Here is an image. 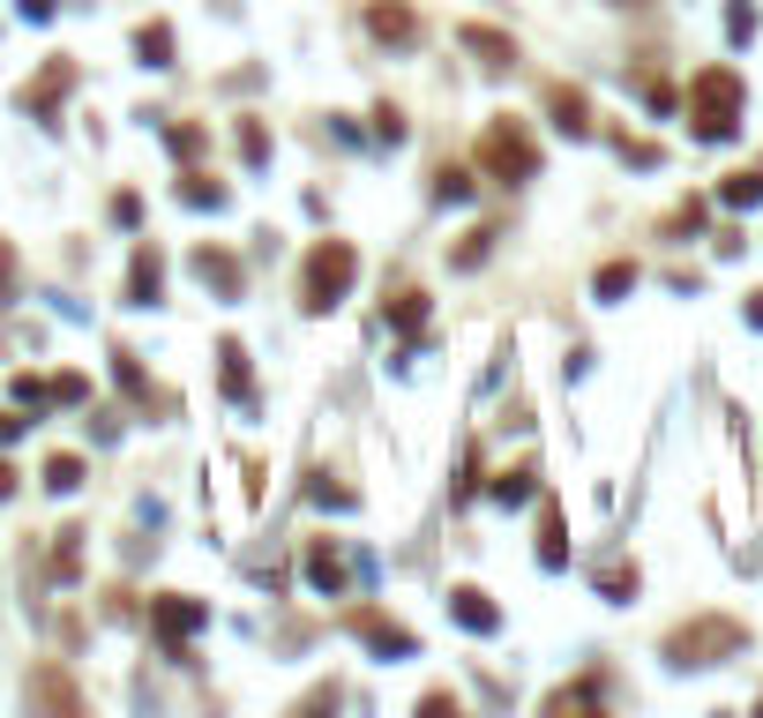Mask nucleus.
<instances>
[{"label": "nucleus", "instance_id": "nucleus-6", "mask_svg": "<svg viewBox=\"0 0 763 718\" xmlns=\"http://www.w3.org/2000/svg\"><path fill=\"white\" fill-rule=\"evenodd\" d=\"M352 629L367 636L382 659H412V651H420V636H412V629H397V622H389V614H375V606H360V614H352Z\"/></svg>", "mask_w": 763, "mask_h": 718}, {"label": "nucleus", "instance_id": "nucleus-30", "mask_svg": "<svg viewBox=\"0 0 763 718\" xmlns=\"http://www.w3.org/2000/svg\"><path fill=\"white\" fill-rule=\"evenodd\" d=\"M0 299H15V248L0 240Z\"/></svg>", "mask_w": 763, "mask_h": 718}, {"label": "nucleus", "instance_id": "nucleus-20", "mask_svg": "<svg viewBox=\"0 0 763 718\" xmlns=\"http://www.w3.org/2000/svg\"><path fill=\"white\" fill-rule=\"evenodd\" d=\"M719 195L733 203V210H749V203H763V172H733V180H726Z\"/></svg>", "mask_w": 763, "mask_h": 718}, {"label": "nucleus", "instance_id": "nucleus-8", "mask_svg": "<svg viewBox=\"0 0 763 718\" xmlns=\"http://www.w3.org/2000/svg\"><path fill=\"white\" fill-rule=\"evenodd\" d=\"M187 262H195V277H203L217 299H240V285H248V277H240V262H232L225 248H195Z\"/></svg>", "mask_w": 763, "mask_h": 718}, {"label": "nucleus", "instance_id": "nucleus-26", "mask_svg": "<svg viewBox=\"0 0 763 718\" xmlns=\"http://www.w3.org/2000/svg\"><path fill=\"white\" fill-rule=\"evenodd\" d=\"M172 158H203V127H172Z\"/></svg>", "mask_w": 763, "mask_h": 718}, {"label": "nucleus", "instance_id": "nucleus-1", "mask_svg": "<svg viewBox=\"0 0 763 718\" xmlns=\"http://www.w3.org/2000/svg\"><path fill=\"white\" fill-rule=\"evenodd\" d=\"M352 277H360V248H352V240H315L307 270H299V307H307V315H330Z\"/></svg>", "mask_w": 763, "mask_h": 718}, {"label": "nucleus", "instance_id": "nucleus-15", "mask_svg": "<svg viewBox=\"0 0 763 718\" xmlns=\"http://www.w3.org/2000/svg\"><path fill=\"white\" fill-rule=\"evenodd\" d=\"M45 487H53V494H76V487H83V457H76V449H53V457H45Z\"/></svg>", "mask_w": 763, "mask_h": 718}, {"label": "nucleus", "instance_id": "nucleus-18", "mask_svg": "<svg viewBox=\"0 0 763 718\" xmlns=\"http://www.w3.org/2000/svg\"><path fill=\"white\" fill-rule=\"evenodd\" d=\"M180 203H195V210H217V203H225V187H217L210 172H180Z\"/></svg>", "mask_w": 763, "mask_h": 718}, {"label": "nucleus", "instance_id": "nucleus-23", "mask_svg": "<svg viewBox=\"0 0 763 718\" xmlns=\"http://www.w3.org/2000/svg\"><path fill=\"white\" fill-rule=\"evenodd\" d=\"M45 397H53V404H83L90 381H83V375H53V381H45Z\"/></svg>", "mask_w": 763, "mask_h": 718}, {"label": "nucleus", "instance_id": "nucleus-17", "mask_svg": "<svg viewBox=\"0 0 763 718\" xmlns=\"http://www.w3.org/2000/svg\"><path fill=\"white\" fill-rule=\"evenodd\" d=\"M135 53H143V68H172V31L166 23H143V31H135Z\"/></svg>", "mask_w": 763, "mask_h": 718}, {"label": "nucleus", "instance_id": "nucleus-19", "mask_svg": "<svg viewBox=\"0 0 763 718\" xmlns=\"http://www.w3.org/2000/svg\"><path fill=\"white\" fill-rule=\"evenodd\" d=\"M217 360H225V397H248V352H240V344H232V338H225V344H217Z\"/></svg>", "mask_w": 763, "mask_h": 718}, {"label": "nucleus", "instance_id": "nucleus-29", "mask_svg": "<svg viewBox=\"0 0 763 718\" xmlns=\"http://www.w3.org/2000/svg\"><path fill=\"white\" fill-rule=\"evenodd\" d=\"M15 404H23V412H31V404H45V381L38 375H15Z\"/></svg>", "mask_w": 763, "mask_h": 718}, {"label": "nucleus", "instance_id": "nucleus-32", "mask_svg": "<svg viewBox=\"0 0 763 718\" xmlns=\"http://www.w3.org/2000/svg\"><path fill=\"white\" fill-rule=\"evenodd\" d=\"M8 494H15V465L0 457V502H8Z\"/></svg>", "mask_w": 763, "mask_h": 718}, {"label": "nucleus", "instance_id": "nucleus-25", "mask_svg": "<svg viewBox=\"0 0 763 718\" xmlns=\"http://www.w3.org/2000/svg\"><path fill=\"white\" fill-rule=\"evenodd\" d=\"M31 696H38V704H76V688H68V681H53V674H38Z\"/></svg>", "mask_w": 763, "mask_h": 718}, {"label": "nucleus", "instance_id": "nucleus-4", "mask_svg": "<svg viewBox=\"0 0 763 718\" xmlns=\"http://www.w3.org/2000/svg\"><path fill=\"white\" fill-rule=\"evenodd\" d=\"M719 651H741V629H733V622H688V629H674V643H667L674 666H711Z\"/></svg>", "mask_w": 763, "mask_h": 718}, {"label": "nucleus", "instance_id": "nucleus-10", "mask_svg": "<svg viewBox=\"0 0 763 718\" xmlns=\"http://www.w3.org/2000/svg\"><path fill=\"white\" fill-rule=\"evenodd\" d=\"M465 53L479 60V68H516V38H502V31H479V23H465Z\"/></svg>", "mask_w": 763, "mask_h": 718}, {"label": "nucleus", "instance_id": "nucleus-22", "mask_svg": "<svg viewBox=\"0 0 763 718\" xmlns=\"http://www.w3.org/2000/svg\"><path fill=\"white\" fill-rule=\"evenodd\" d=\"M629 285H636V270H629V262H606V270H599V299H622Z\"/></svg>", "mask_w": 763, "mask_h": 718}, {"label": "nucleus", "instance_id": "nucleus-33", "mask_svg": "<svg viewBox=\"0 0 763 718\" xmlns=\"http://www.w3.org/2000/svg\"><path fill=\"white\" fill-rule=\"evenodd\" d=\"M23 15H38V23H45V15H53V0H23Z\"/></svg>", "mask_w": 763, "mask_h": 718}, {"label": "nucleus", "instance_id": "nucleus-7", "mask_svg": "<svg viewBox=\"0 0 763 718\" xmlns=\"http://www.w3.org/2000/svg\"><path fill=\"white\" fill-rule=\"evenodd\" d=\"M367 31H375L382 45H412L420 38V15H412L405 0H367Z\"/></svg>", "mask_w": 763, "mask_h": 718}, {"label": "nucleus", "instance_id": "nucleus-28", "mask_svg": "<svg viewBox=\"0 0 763 718\" xmlns=\"http://www.w3.org/2000/svg\"><path fill=\"white\" fill-rule=\"evenodd\" d=\"M240 150H248V158H254V166H262V158H270V135H262V127H240Z\"/></svg>", "mask_w": 763, "mask_h": 718}, {"label": "nucleus", "instance_id": "nucleus-24", "mask_svg": "<svg viewBox=\"0 0 763 718\" xmlns=\"http://www.w3.org/2000/svg\"><path fill=\"white\" fill-rule=\"evenodd\" d=\"M532 487H539V471H532V465H516V471H502V487H494V494H502V502H524Z\"/></svg>", "mask_w": 763, "mask_h": 718}, {"label": "nucleus", "instance_id": "nucleus-12", "mask_svg": "<svg viewBox=\"0 0 763 718\" xmlns=\"http://www.w3.org/2000/svg\"><path fill=\"white\" fill-rule=\"evenodd\" d=\"M307 577H315L322 592H344V554H338V539H315V547H307Z\"/></svg>", "mask_w": 763, "mask_h": 718}, {"label": "nucleus", "instance_id": "nucleus-9", "mask_svg": "<svg viewBox=\"0 0 763 718\" xmlns=\"http://www.w3.org/2000/svg\"><path fill=\"white\" fill-rule=\"evenodd\" d=\"M68 90H76V68H68V60H45V76L23 90V113H53Z\"/></svg>", "mask_w": 763, "mask_h": 718}, {"label": "nucleus", "instance_id": "nucleus-2", "mask_svg": "<svg viewBox=\"0 0 763 718\" xmlns=\"http://www.w3.org/2000/svg\"><path fill=\"white\" fill-rule=\"evenodd\" d=\"M688 121H696L704 143L733 135V127H741V76H733V68H704V76L688 83Z\"/></svg>", "mask_w": 763, "mask_h": 718}, {"label": "nucleus", "instance_id": "nucleus-11", "mask_svg": "<svg viewBox=\"0 0 763 718\" xmlns=\"http://www.w3.org/2000/svg\"><path fill=\"white\" fill-rule=\"evenodd\" d=\"M158 285H166V262H158V248H135V270H127V299H135V307H158Z\"/></svg>", "mask_w": 763, "mask_h": 718}, {"label": "nucleus", "instance_id": "nucleus-5", "mask_svg": "<svg viewBox=\"0 0 763 718\" xmlns=\"http://www.w3.org/2000/svg\"><path fill=\"white\" fill-rule=\"evenodd\" d=\"M150 622H158V643H166V651H187V636L203 629V599L166 592L158 606H150Z\"/></svg>", "mask_w": 763, "mask_h": 718}, {"label": "nucleus", "instance_id": "nucleus-13", "mask_svg": "<svg viewBox=\"0 0 763 718\" xmlns=\"http://www.w3.org/2000/svg\"><path fill=\"white\" fill-rule=\"evenodd\" d=\"M547 105H554V121H561V135H592V105L577 90H547Z\"/></svg>", "mask_w": 763, "mask_h": 718}, {"label": "nucleus", "instance_id": "nucleus-27", "mask_svg": "<svg viewBox=\"0 0 763 718\" xmlns=\"http://www.w3.org/2000/svg\"><path fill=\"white\" fill-rule=\"evenodd\" d=\"M375 135L382 143H397V135H405V113H397V105H375Z\"/></svg>", "mask_w": 763, "mask_h": 718}, {"label": "nucleus", "instance_id": "nucleus-3", "mask_svg": "<svg viewBox=\"0 0 763 718\" xmlns=\"http://www.w3.org/2000/svg\"><path fill=\"white\" fill-rule=\"evenodd\" d=\"M479 172H487V180H502V187H524V180L539 172L532 135H524L516 121H487V127H479Z\"/></svg>", "mask_w": 763, "mask_h": 718}, {"label": "nucleus", "instance_id": "nucleus-34", "mask_svg": "<svg viewBox=\"0 0 763 718\" xmlns=\"http://www.w3.org/2000/svg\"><path fill=\"white\" fill-rule=\"evenodd\" d=\"M749 322H756V330H763V293H749Z\"/></svg>", "mask_w": 763, "mask_h": 718}, {"label": "nucleus", "instance_id": "nucleus-16", "mask_svg": "<svg viewBox=\"0 0 763 718\" xmlns=\"http://www.w3.org/2000/svg\"><path fill=\"white\" fill-rule=\"evenodd\" d=\"M539 561H547V569H561V561H569V539H561V509H539Z\"/></svg>", "mask_w": 763, "mask_h": 718}, {"label": "nucleus", "instance_id": "nucleus-21", "mask_svg": "<svg viewBox=\"0 0 763 718\" xmlns=\"http://www.w3.org/2000/svg\"><path fill=\"white\" fill-rule=\"evenodd\" d=\"M389 315H397V330H420V322H426V293L397 285V307H389Z\"/></svg>", "mask_w": 763, "mask_h": 718}, {"label": "nucleus", "instance_id": "nucleus-14", "mask_svg": "<svg viewBox=\"0 0 763 718\" xmlns=\"http://www.w3.org/2000/svg\"><path fill=\"white\" fill-rule=\"evenodd\" d=\"M457 622H465V629H479V636H487V629H494V622H502V614H494V599L479 592V584H465V592H457Z\"/></svg>", "mask_w": 763, "mask_h": 718}, {"label": "nucleus", "instance_id": "nucleus-31", "mask_svg": "<svg viewBox=\"0 0 763 718\" xmlns=\"http://www.w3.org/2000/svg\"><path fill=\"white\" fill-rule=\"evenodd\" d=\"M23 426H31V420H23V412H0V442H15Z\"/></svg>", "mask_w": 763, "mask_h": 718}]
</instances>
